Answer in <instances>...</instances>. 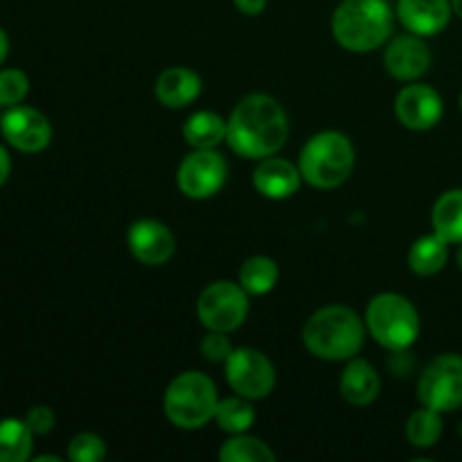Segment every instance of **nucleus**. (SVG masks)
<instances>
[{
	"label": "nucleus",
	"instance_id": "nucleus-1",
	"mask_svg": "<svg viewBox=\"0 0 462 462\" xmlns=\"http://www.w3.org/2000/svg\"><path fill=\"white\" fill-rule=\"evenodd\" d=\"M289 120L280 102L271 95H246L228 117L226 143L237 156L262 158L275 156L287 143Z\"/></svg>",
	"mask_w": 462,
	"mask_h": 462
},
{
	"label": "nucleus",
	"instance_id": "nucleus-2",
	"mask_svg": "<svg viewBox=\"0 0 462 462\" xmlns=\"http://www.w3.org/2000/svg\"><path fill=\"white\" fill-rule=\"evenodd\" d=\"M365 328L350 307H323L302 328V341L314 356L325 361L352 359L364 346Z\"/></svg>",
	"mask_w": 462,
	"mask_h": 462
},
{
	"label": "nucleus",
	"instance_id": "nucleus-3",
	"mask_svg": "<svg viewBox=\"0 0 462 462\" xmlns=\"http://www.w3.org/2000/svg\"><path fill=\"white\" fill-rule=\"evenodd\" d=\"M393 12L386 0H343L332 18V34L350 52H370L388 41Z\"/></svg>",
	"mask_w": 462,
	"mask_h": 462
},
{
	"label": "nucleus",
	"instance_id": "nucleus-4",
	"mask_svg": "<svg viewBox=\"0 0 462 462\" xmlns=\"http://www.w3.org/2000/svg\"><path fill=\"white\" fill-rule=\"evenodd\" d=\"M298 167L311 188L334 189L355 170V147L338 131H320L302 147Z\"/></svg>",
	"mask_w": 462,
	"mask_h": 462
},
{
	"label": "nucleus",
	"instance_id": "nucleus-5",
	"mask_svg": "<svg viewBox=\"0 0 462 462\" xmlns=\"http://www.w3.org/2000/svg\"><path fill=\"white\" fill-rule=\"evenodd\" d=\"M217 404H219V395H217L215 382L208 374L194 373V370L171 379L165 391V400H162L167 420L185 431L206 427L215 418Z\"/></svg>",
	"mask_w": 462,
	"mask_h": 462
},
{
	"label": "nucleus",
	"instance_id": "nucleus-6",
	"mask_svg": "<svg viewBox=\"0 0 462 462\" xmlns=\"http://www.w3.org/2000/svg\"><path fill=\"white\" fill-rule=\"evenodd\" d=\"M365 328L374 341L391 352H404L418 341L420 316L409 298L400 293H379L365 311Z\"/></svg>",
	"mask_w": 462,
	"mask_h": 462
},
{
	"label": "nucleus",
	"instance_id": "nucleus-7",
	"mask_svg": "<svg viewBox=\"0 0 462 462\" xmlns=\"http://www.w3.org/2000/svg\"><path fill=\"white\" fill-rule=\"evenodd\" d=\"M418 397L422 406L451 413L462 406V356L440 355L424 368L418 382Z\"/></svg>",
	"mask_w": 462,
	"mask_h": 462
},
{
	"label": "nucleus",
	"instance_id": "nucleus-8",
	"mask_svg": "<svg viewBox=\"0 0 462 462\" xmlns=\"http://www.w3.org/2000/svg\"><path fill=\"white\" fill-rule=\"evenodd\" d=\"M197 314L212 332H233L246 320L248 293L242 284L219 280L201 291L197 300Z\"/></svg>",
	"mask_w": 462,
	"mask_h": 462
},
{
	"label": "nucleus",
	"instance_id": "nucleus-9",
	"mask_svg": "<svg viewBox=\"0 0 462 462\" xmlns=\"http://www.w3.org/2000/svg\"><path fill=\"white\" fill-rule=\"evenodd\" d=\"M226 379L237 395L264 400L275 386V368L269 356L253 347H235L226 359Z\"/></svg>",
	"mask_w": 462,
	"mask_h": 462
},
{
	"label": "nucleus",
	"instance_id": "nucleus-10",
	"mask_svg": "<svg viewBox=\"0 0 462 462\" xmlns=\"http://www.w3.org/2000/svg\"><path fill=\"white\" fill-rule=\"evenodd\" d=\"M228 176V162L215 149H194L189 156L183 158L176 174L180 192L189 199L215 197L226 183Z\"/></svg>",
	"mask_w": 462,
	"mask_h": 462
},
{
	"label": "nucleus",
	"instance_id": "nucleus-11",
	"mask_svg": "<svg viewBox=\"0 0 462 462\" xmlns=\"http://www.w3.org/2000/svg\"><path fill=\"white\" fill-rule=\"evenodd\" d=\"M0 129L14 149L25 153L43 152L52 140V126L48 117L32 106H9L0 120Z\"/></svg>",
	"mask_w": 462,
	"mask_h": 462
},
{
	"label": "nucleus",
	"instance_id": "nucleus-12",
	"mask_svg": "<svg viewBox=\"0 0 462 462\" xmlns=\"http://www.w3.org/2000/svg\"><path fill=\"white\" fill-rule=\"evenodd\" d=\"M442 97L438 90L424 84H411L400 90L395 99V116L406 129L411 131H427L440 122Z\"/></svg>",
	"mask_w": 462,
	"mask_h": 462
},
{
	"label": "nucleus",
	"instance_id": "nucleus-13",
	"mask_svg": "<svg viewBox=\"0 0 462 462\" xmlns=\"http://www.w3.org/2000/svg\"><path fill=\"white\" fill-rule=\"evenodd\" d=\"M129 251L147 266H162L174 257L176 239L165 224L156 219L135 221L126 235Z\"/></svg>",
	"mask_w": 462,
	"mask_h": 462
},
{
	"label": "nucleus",
	"instance_id": "nucleus-14",
	"mask_svg": "<svg viewBox=\"0 0 462 462\" xmlns=\"http://www.w3.org/2000/svg\"><path fill=\"white\" fill-rule=\"evenodd\" d=\"M383 63L395 79L413 81L429 70L431 52L418 34H402L388 43Z\"/></svg>",
	"mask_w": 462,
	"mask_h": 462
},
{
	"label": "nucleus",
	"instance_id": "nucleus-15",
	"mask_svg": "<svg viewBox=\"0 0 462 462\" xmlns=\"http://www.w3.org/2000/svg\"><path fill=\"white\" fill-rule=\"evenodd\" d=\"M451 0H400L397 16L402 25L418 36H436L449 25Z\"/></svg>",
	"mask_w": 462,
	"mask_h": 462
},
{
	"label": "nucleus",
	"instance_id": "nucleus-16",
	"mask_svg": "<svg viewBox=\"0 0 462 462\" xmlns=\"http://www.w3.org/2000/svg\"><path fill=\"white\" fill-rule=\"evenodd\" d=\"M300 183V167L284 161V158H262V162L253 171V185H255L257 192L266 199H273V201L293 197Z\"/></svg>",
	"mask_w": 462,
	"mask_h": 462
},
{
	"label": "nucleus",
	"instance_id": "nucleus-17",
	"mask_svg": "<svg viewBox=\"0 0 462 462\" xmlns=\"http://www.w3.org/2000/svg\"><path fill=\"white\" fill-rule=\"evenodd\" d=\"M201 77L183 66L167 68L156 79V97L167 108H183L201 95Z\"/></svg>",
	"mask_w": 462,
	"mask_h": 462
},
{
	"label": "nucleus",
	"instance_id": "nucleus-18",
	"mask_svg": "<svg viewBox=\"0 0 462 462\" xmlns=\"http://www.w3.org/2000/svg\"><path fill=\"white\" fill-rule=\"evenodd\" d=\"M341 395L352 406H368L379 397V388H382V379H379L377 370L364 359H352L346 365L341 374Z\"/></svg>",
	"mask_w": 462,
	"mask_h": 462
},
{
	"label": "nucleus",
	"instance_id": "nucleus-19",
	"mask_svg": "<svg viewBox=\"0 0 462 462\" xmlns=\"http://www.w3.org/2000/svg\"><path fill=\"white\" fill-rule=\"evenodd\" d=\"M226 134H228V122L212 111L194 113L183 126L185 143L194 149H215L217 144L224 143Z\"/></svg>",
	"mask_w": 462,
	"mask_h": 462
},
{
	"label": "nucleus",
	"instance_id": "nucleus-20",
	"mask_svg": "<svg viewBox=\"0 0 462 462\" xmlns=\"http://www.w3.org/2000/svg\"><path fill=\"white\" fill-rule=\"evenodd\" d=\"M433 233L447 244L462 242V189H449L436 201L431 212Z\"/></svg>",
	"mask_w": 462,
	"mask_h": 462
},
{
	"label": "nucleus",
	"instance_id": "nucleus-21",
	"mask_svg": "<svg viewBox=\"0 0 462 462\" xmlns=\"http://www.w3.org/2000/svg\"><path fill=\"white\" fill-rule=\"evenodd\" d=\"M449 257V244L440 235H424L411 246L409 266L418 275H436L445 269Z\"/></svg>",
	"mask_w": 462,
	"mask_h": 462
},
{
	"label": "nucleus",
	"instance_id": "nucleus-22",
	"mask_svg": "<svg viewBox=\"0 0 462 462\" xmlns=\"http://www.w3.org/2000/svg\"><path fill=\"white\" fill-rule=\"evenodd\" d=\"M34 433L25 420H0V462H25L32 456Z\"/></svg>",
	"mask_w": 462,
	"mask_h": 462
},
{
	"label": "nucleus",
	"instance_id": "nucleus-23",
	"mask_svg": "<svg viewBox=\"0 0 462 462\" xmlns=\"http://www.w3.org/2000/svg\"><path fill=\"white\" fill-rule=\"evenodd\" d=\"M278 264L264 255L248 257L242 264V269H239V284L246 289V293H253V296L269 293L278 284Z\"/></svg>",
	"mask_w": 462,
	"mask_h": 462
},
{
	"label": "nucleus",
	"instance_id": "nucleus-24",
	"mask_svg": "<svg viewBox=\"0 0 462 462\" xmlns=\"http://www.w3.org/2000/svg\"><path fill=\"white\" fill-rule=\"evenodd\" d=\"M215 420L226 433L237 436V433H246L253 427L255 411H253L251 400H246V397H226V400H219V404H217Z\"/></svg>",
	"mask_w": 462,
	"mask_h": 462
},
{
	"label": "nucleus",
	"instance_id": "nucleus-25",
	"mask_svg": "<svg viewBox=\"0 0 462 462\" xmlns=\"http://www.w3.org/2000/svg\"><path fill=\"white\" fill-rule=\"evenodd\" d=\"M442 413L433 409H420L406 422V440L415 447V449H429L436 445L442 436Z\"/></svg>",
	"mask_w": 462,
	"mask_h": 462
},
{
	"label": "nucleus",
	"instance_id": "nucleus-26",
	"mask_svg": "<svg viewBox=\"0 0 462 462\" xmlns=\"http://www.w3.org/2000/svg\"><path fill=\"white\" fill-rule=\"evenodd\" d=\"M219 458L224 462H273L275 454L271 451L269 445H264L257 438L237 433V436L224 442Z\"/></svg>",
	"mask_w": 462,
	"mask_h": 462
},
{
	"label": "nucleus",
	"instance_id": "nucleus-27",
	"mask_svg": "<svg viewBox=\"0 0 462 462\" xmlns=\"http://www.w3.org/2000/svg\"><path fill=\"white\" fill-rule=\"evenodd\" d=\"M30 93V79L23 70H0V106H18Z\"/></svg>",
	"mask_w": 462,
	"mask_h": 462
},
{
	"label": "nucleus",
	"instance_id": "nucleus-28",
	"mask_svg": "<svg viewBox=\"0 0 462 462\" xmlns=\"http://www.w3.org/2000/svg\"><path fill=\"white\" fill-rule=\"evenodd\" d=\"M68 458L75 462H99L106 458V442L95 433H79L68 445Z\"/></svg>",
	"mask_w": 462,
	"mask_h": 462
},
{
	"label": "nucleus",
	"instance_id": "nucleus-29",
	"mask_svg": "<svg viewBox=\"0 0 462 462\" xmlns=\"http://www.w3.org/2000/svg\"><path fill=\"white\" fill-rule=\"evenodd\" d=\"M233 350L235 347L230 338L226 337V332H212L210 329V334L203 337L201 341V355L208 361H212V364H226V359H228Z\"/></svg>",
	"mask_w": 462,
	"mask_h": 462
},
{
	"label": "nucleus",
	"instance_id": "nucleus-30",
	"mask_svg": "<svg viewBox=\"0 0 462 462\" xmlns=\"http://www.w3.org/2000/svg\"><path fill=\"white\" fill-rule=\"evenodd\" d=\"M25 422L34 436H45V433H50L54 429V413L48 406H34L25 415Z\"/></svg>",
	"mask_w": 462,
	"mask_h": 462
},
{
	"label": "nucleus",
	"instance_id": "nucleus-31",
	"mask_svg": "<svg viewBox=\"0 0 462 462\" xmlns=\"http://www.w3.org/2000/svg\"><path fill=\"white\" fill-rule=\"evenodd\" d=\"M237 9L246 16H257V14L264 12L266 7V0H235Z\"/></svg>",
	"mask_w": 462,
	"mask_h": 462
},
{
	"label": "nucleus",
	"instance_id": "nucleus-32",
	"mask_svg": "<svg viewBox=\"0 0 462 462\" xmlns=\"http://www.w3.org/2000/svg\"><path fill=\"white\" fill-rule=\"evenodd\" d=\"M9 171H12V161L5 147H0V185H5V180L9 179Z\"/></svg>",
	"mask_w": 462,
	"mask_h": 462
},
{
	"label": "nucleus",
	"instance_id": "nucleus-33",
	"mask_svg": "<svg viewBox=\"0 0 462 462\" xmlns=\"http://www.w3.org/2000/svg\"><path fill=\"white\" fill-rule=\"evenodd\" d=\"M7 54H9V39L7 34H5L3 27H0V66H3V61L7 59Z\"/></svg>",
	"mask_w": 462,
	"mask_h": 462
},
{
	"label": "nucleus",
	"instance_id": "nucleus-34",
	"mask_svg": "<svg viewBox=\"0 0 462 462\" xmlns=\"http://www.w3.org/2000/svg\"><path fill=\"white\" fill-rule=\"evenodd\" d=\"M451 9L458 18H462V0H451Z\"/></svg>",
	"mask_w": 462,
	"mask_h": 462
},
{
	"label": "nucleus",
	"instance_id": "nucleus-35",
	"mask_svg": "<svg viewBox=\"0 0 462 462\" xmlns=\"http://www.w3.org/2000/svg\"><path fill=\"white\" fill-rule=\"evenodd\" d=\"M48 460H52V462H59L57 456H39V458H36V462H48Z\"/></svg>",
	"mask_w": 462,
	"mask_h": 462
},
{
	"label": "nucleus",
	"instance_id": "nucleus-36",
	"mask_svg": "<svg viewBox=\"0 0 462 462\" xmlns=\"http://www.w3.org/2000/svg\"><path fill=\"white\" fill-rule=\"evenodd\" d=\"M456 262H458V266H460V271H462V242H460L458 253H456Z\"/></svg>",
	"mask_w": 462,
	"mask_h": 462
},
{
	"label": "nucleus",
	"instance_id": "nucleus-37",
	"mask_svg": "<svg viewBox=\"0 0 462 462\" xmlns=\"http://www.w3.org/2000/svg\"><path fill=\"white\" fill-rule=\"evenodd\" d=\"M460 108H462V95H460Z\"/></svg>",
	"mask_w": 462,
	"mask_h": 462
}]
</instances>
